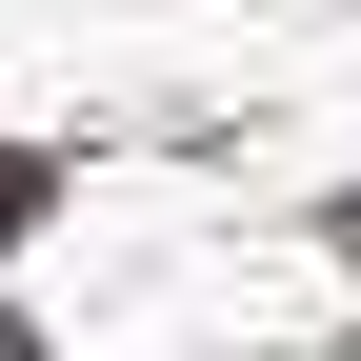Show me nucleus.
Returning <instances> with one entry per match:
<instances>
[{"label": "nucleus", "instance_id": "1", "mask_svg": "<svg viewBox=\"0 0 361 361\" xmlns=\"http://www.w3.org/2000/svg\"><path fill=\"white\" fill-rule=\"evenodd\" d=\"M0 241H20V161H0Z\"/></svg>", "mask_w": 361, "mask_h": 361}, {"label": "nucleus", "instance_id": "2", "mask_svg": "<svg viewBox=\"0 0 361 361\" xmlns=\"http://www.w3.org/2000/svg\"><path fill=\"white\" fill-rule=\"evenodd\" d=\"M0 361H20V341H0Z\"/></svg>", "mask_w": 361, "mask_h": 361}]
</instances>
